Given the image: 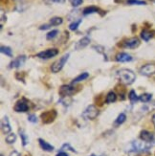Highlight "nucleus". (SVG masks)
Returning a JSON list of instances; mask_svg holds the SVG:
<instances>
[{"mask_svg":"<svg viewBox=\"0 0 155 156\" xmlns=\"http://www.w3.org/2000/svg\"><path fill=\"white\" fill-rule=\"evenodd\" d=\"M118 77L123 83L127 85L133 83V81L136 79L134 72L129 69H121L120 71H118Z\"/></svg>","mask_w":155,"mask_h":156,"instance_id":"f257e3e1","label":"nucleus"},{"mask_svg":"<svg viewBox=\"0 0 155 156\" xmlns=\"http://www.w3.org/2000/svg\"><path fill=\"white\" fill-rule=\"evenodd\" d=\"M69 56H70L69 54H65V55L62 56L59 59L56 60V62H54L52 64V66H51V71L53 73H58V72H59L60 70L63 68L64 64L67 62V60H68V58H69Z\"/></svg>","mask_w":155,"mask_h":156,"instance_id":"f03ea898","label":"nucleus"},{"mask_svg":"<svg viewBox=\"0 0 155 156\" xmlns=\"http://www.w3.org/2000/svg\"><path fill=\"white\" fill-rule=\"evenodd\" d=\"M98 114H99L98 108L95 105H91L84 110V112L83 113V116L86 120H94L98 116Z\"/></svg>","mask_w":155,"mask_h":156,"instance_id":"7ed1b4c3","label":"nucleus"},{"mask_svg":"<svg viewBox=\"0 0 155 156\" xmlns=\"http://www.w3.org/2000/svg\"><path fill=\"white\" fill-rule=\"evenodd\" d=\"M58 54V50L56 48H52V49H47L45 51H42L38 54H37V57L39 58H43V59H48L51 58L56 57Z\"/></svg>","mask_w":155,"mask_h":156,"instance_id":"20e7f679","label":"nucleus"},{"mask_svg":"<svg viewBox=\"0 0 155 156\" xmlns=\"http://www.w3.org/2000/svg\"><path fill=\"white\" fill-rule=\"evenodd\" d=\"M75 92V87H73L72 84L70 85H62L59 88V95L62 96V98L68 97L70 95H72Z\"/></svg>","mask_w":155,"mask_h":156,"instance_id":"39448f33","label":"nucleus"},{"mask_svg":"<svg viewBox=\"0 0 155 156\" xmlns=\"http://www.w3.org/2000/svg\"><path fill=\"white\" fill-rule=\"evenodd\" d=\"M57 117V112L55 110L52 111H46L43 114H41V119L42 122L45 124H49L51 122H53L55 120V118Z\"/></svg>","mask_w":155,"mask_h":156,"instance_id":"423d86ee","label":"nucleus"},{"mask_svg":"<svg viewBox=\"0 0 155 156\" xmlns=\"http://www.w3.org/2000/svg\"><path fill=\"white\" fill-rule=\"evenodd\" d=\"M140 73L144 76H150L155 74V64L149 63L144 65L142 68L140 69Z\"/></svg>","mask_w":155,"mask_h":156,"instance_id":"0eeeda50","label":"nucleus"},{"mask_svg":"<svg viewBox=\"0 0 155 156\" xmlns=\"http://www.w3.org/2000/svg\"><path fill=\"white\" fill-rule=\"evenodd\" d=\"M139 45H140V40L137 37H132V38L127 39L123 44V46L125 47V48H129V49L137 48Z\"/></svg>","mask_w":155,"mask_h":156,"instance_id":"6e6552de","label":"nucleus"},{"mask_svg":"<svg viewBox=\"0 0 155 156\" xmlns=\"http://www.w3.org/2000/svg\"><path fill=\"white\" fill-rule=\"evenodd\" d=\"M25 62H26V56H19L10 63V68H18V67L22 66L25 63Z\"/></svg>","mask_w":155,"mask_h":156,"instance_id":"1a4fd4ad","label":"nucleus"},{"mask_svg":"<svg viewBox=\"0 0 155 156\" xmlns=\"http://www.w3.org/2000/svg\"><path fill=\"white\" fill-rule=\"evenodd\" d=\"M116 60L119 62H129L133 60V58L126 53H119L116 56Z\"/></svg>","mask_w":155,"mask_h":156,"instance_id":"9d476101","label":"nucleus"},{"mask_svg":"<svg viewBox=\"0 0 155 156\" xmlns=\"http://www.w3.org/2000/svg\"><path fill=\"white\" fill-rule=\"evenodd\" d=\"M140 138L142 139V141L147 142V143H151L154 140V135L147 130H142L140 134Z\"/></svg>","mask_w":155,"mask_h":156,"instance_id":"9b49d317","label":"nucleus"},{"mask_svg":"<svg viewBox=\"0 0 155 156\" xmlns=\"http://www.w3.org/2000/svg\"><path fill=\"white\" fill-rule=\"evenodd\" d=\"M1 129H2V132L4 134H8L12 130V127H11L10 123H9V119L7 116H5L1 122Z\"/></svg>","mask_w":155,"mask_h":156,"instance_id":"f8f14e48","label":"nucleus"},{"mask_svg":"<svg viewBox=\"0 0 155 156\" xmlns=\"http://www.w3.org/2000/svg\"><path fill=\"white\" fill-rule=\"evenodd\" d=\"M13 109H15V111H16V112H26V111H28L29 106L25 101H17Z\"/></svg>","mask_w":155,"mask_h":156,"instance_id":"ddd939ff","label":"nucleus"},{"mask_svg":"<svg viewBox=\"0 0 155 156\" xmlns=\"http://www.w3.org/2000/svg\"><path fill=\"white\" fill-rule=\"evenodd\" d=\"M90 43V38L87 37H83L80 40H79L78 43L76 44V50H80V49H83L85 47Z\"/></svg>","mask_w":155,"mask_h":156,"instance_id":"4468645a","label":"nucleus"},{"mask_svg":"<svg viewBox=\"0 0 155 156\" xmlns=\"http://www.w3.org/2000/svg\"><path fill=\"white\" fill-rule=\"evenodd\" d=\"M39 142V146L45 151H54V147L52 145H50L49 143H47L46 141H44L43 139H38Z\"/></svg>","mask_w":155,"mask_h":156,"instance_id":"2eb2a0df","label":"nucleus"},{"mask_svg":"<svg viewBox=\"0 0 155 156\" xmlns=\"http://www.w3.org/2000/svg\"><path fill=\"white\" fill-rule=\"evenodd\" d=\"M88 77H89V74H88V73H86V72H85V73H83V74H80V75H79L77 78H75V79H74V80L71 81V84H72V85L76 84V83H79V81H83V80H86Z\"/></svg>","mask_w":155,"mask_h":156,"instance_id":"dca6fc26","label":"nucleus"},{"mask_svg":"<svg viewBox=\"0 0 155 156\" xmlns=\"http://www.w3.org/2000/svg\"><path fill=\"white\" fill-rule=\"evenodd\" d=\"M98 12H99V9L97 8V7L90 6V7H86V8H84L83 11V13L84 16H88V15H91V13H95Z\"/></svg>","mask_w":155,"mask_h":156,"instance_id":"f3484780","label":"nucleus"},{"mask_svg":"<svg viewBox=\"0 0 155 156\" xmlns=\"http://www.w3.org/2000/svg\"><path fill=\"white\" fill-rule=\"evenodd\" d=\"M117 100V95L115 94V92L110 91L108 94L106 95V98H105V103L106 104H111L114 103Z\"/></svg>","mask_w":155,"mask_h":156,"instance_id":"a211bd4d","label":"nucleus"},{"mask_svg":"<svg viewBox=\"0 0 155 156\" xmlns=\"http://www.w3.org/2000/svg\"><path fill=\"white\" fill-rule=\"evenodd\" d=\"M153 37V33L149 30H143L141 33V37H142L145 41H149V40Z\"/></svg>","mask_w":155,"mask_h":156,"instance_id":"6ab92c4d","label":"nucleus"},{"mask_svg":"<svg viewBox=\"0 0 155 156\" xmlns=\"http://www.w3.org/2000/svg\"><path fill=\"white\" fill-rule=\"evenodd\" d=\"M63 20L62 17H58V16H55L50 19V25L51 26H58L60 24H62Z\"/></svg>","mask_w":155,"mask_h":156,"instance_id":"aec40b11","label":"nucleus"},{"mask_svg":"<svg viewBox=\"0 0 155 156\" xmlns=\"http://www.w3.org/2000/svg\"><path fill=\"white\" fill-rule=\"evenodd\" d=\"M0 51H1L2 54H5L6 56H8L10 58L12 57V51L10 47L8 46H1V48H0Z\"/></svg>","mask_w":155,"mask_h":156,"instance_id":"412c9836","label":"nucleus"},{"mask_svg":"<svg viewBox=\"0 0 155 156\" xmlns=\"http://www.w3.org/2000/svg\"><path fill=\"white\" fill-rule=\"evenodd\" d=\"M152 98V95L150 94V93H145L143 95H141V96L139 97V100L141 101H143V103H149V101L151 100Z\"/></svg>","mask_w":155,"mask_h":156,"instance_id":"4be33fe9","label":"nucleus"},{"mask_svg":"<svg viewBox=\"0 0 155 156\" xmlns=\"http://www.w3.org/2000/svg\"><path fill=\"white\" fill-rule=\"evenodd\" d=\"M125 120H126L125 114V113H121V114L119 115V116H118V118L116 119L115 124H116V125H122V124L125 123Z\"/></svg>","mask_w":155,"mask_h":156,"instance_id":"5701e85b","label":"nucleus"},{"mask_svg":"<svg viewBox=\"0 0 155 156\" xmlns=\"http://www.w3.org/2000/svg\"><path fill=\"white\" fill-rule=\"evenodd\" d=\"M129 99L130 100V101H131L132 104H134V103H136V101L139 100V97L137 96V94L135 93V91L131 90L129 92Z\"/></svg>","mask_w":155,"mask_h":156,"instance_id":"b1692460","label":"nucleus"},{"mask_svg":"<svg viewBox=\"0 0 155 156\" xmlns=\"http://www.w3.org/2000/svg\"><path fill=\"white\" fill-rule=\"evenodd\" d=\"M19 134H20V137H21V140H22V145H23V147H25L27 144H28V141H29L28 136H27L22 129H19Z\"/></svg>","mask_w":155,"mask_h":156,"instance_id":"393cba45","label":"nucleus"},{"mask_svg":"<svg viewBox=\"0 0 155 156\" xmlns=\"http://www.w3.org/2000/svg\"><path fill=\"white\" fill-rule=\"evenodd\" d=\"M80 23H82V19H78L77 21H74L69 25V29L71 31H76L79 28V26Z\"/></svg>","mask_w":155,"mask_h":156,"instance_id":"a878e982","label":"nucleus"},{"mask_svg":"<svg viewBox=\"0 0 155 156\" xmlns=\"http://www.w3.org/2000/svg\"><path fill=\"white\" fill-rule=\"evenodd\" d=\"M16 140V135L15 133H10L8 136L6 137V142L8 144H12V143H15Z\"/></svg>","mask_w":155,"mask_h":156,"instance_id":"bb28decb","label":"nucleus"},{"mask_svg":"<svg viewBox=\"0 0 155 156\" xmlns=\"http://www.w3.org/2000/svg\"><path fill=\"white\" fill-rule=\"evenodd\" d=\"M58 34V30H52L51 32H49L48 34L46 35V38L48 40H51L53 38H55Z\"/></svg>","mask_w":155,"mask_h":156,"instance_id":"cd10ccee","label":"nucleus"},{"mask_svg":"<svg viewBox=\"0 0 155 156\" xmlns=\"http://www.w3.org/2000/svg\"><path fill=\"white\" fill-rule=\"evenodd\" d=\"M126 3L129 5H146V4L143 0H127Z\"/></svg>","mask_w":155,"mask_h":156,"instance_id":"c85d7f7f","label":"nucleus"},{"mask_svg":"<svg viewBox=\"0 0 155 156\" xmlns=\"http://www.w3.org/2000/svg\"><path fill=\"white\" fill-rule=\"evenodd\" d=\"M69 2L73 7H79V5H82L83 0H69Z\"/></svg>","mask_w":155,"mask_h":156,"instance_id":"c756f323","label":"nucleus"},{"mask_svg":"<svg viewBox=\"0 0 155 156\" xmlns=\"http://www.w3.org/2000/svg\"><path fill=\"white\" fill-rule=\"evenodd\" d=\"M64 148H65V150H70V151H73V152H77L75 150H74L73 147H70V145H69V144H64V145L62 146V150H64Z\"/></svg>","mask_w":155,"mask_h":156,"instance_id":"7c9ffc66","label":"nucleus"},{"mask_svg":"<svg viewBox=\"0 0 155 156\" xmlns=\"http://www.w3.org/2000/svg\"><path fill=\"white\" fill-rule=\"evenodd\" d=\"M28 120H29V122H31V123H37V118L36 117V115H30V116L28 117Z\"/></svg>","mask_w":155,"mask_h":156,"instance_id":"2f4dec72","label":"nucleus"},{"mask_svg":"<svg viewBox=\"0 0 155 156\" xmlns=\"http://www.w3.org/2000/svg\"><path fill=\"white\" fill-rule=\"evenodd\" d=\"M10 156H21V155H20V153H19L18 151H12L11 152Z\"/></svg>","mask_w":155,"mask_h":156,"instance_id":"473e14b6","label":"nucleus"},{"mask_svg":"<svg viewBox=\"0 0 155 156\" xmlns=\"http://www.w3.org/2000/svg\"><path fill=\"white\" fill-rule=\"evenodd\" d=\"M51 27V25L49 24V25H42V26H40L39 27V29L40 30H46V29H49Z\"/></svg>","mask_w":155,"mask_h":156,"instance_id":"72a5a7b5","label":"nucleus"},{"mask_svg":"<svg viewBox=\"0 0 155 156\" xmlns=\"http://www.w3.org/2000/svg\"><path fill=\"white\" fill-rule=\"evenodd\" d=\"M56 156H69L68 154H67L66 152H63V151H59Z\"/></svg>","mask_w":155,"mask_h":156,"instance_id":"f704fd0d","label":"nucleus"},{"mask_svg":"<svg viewBox=\"0 0 155 156\" xmlns=\"http://www.w3.org/2000/svg\"><path fill=\"white\" fill-rule=\"evenodd\" d=\"M52 2H54V3H64L65 2V0H51Z\"/></svg>","mask_w":155,"mask_h":156,"instance_id":"c9c22d12","label":"nucleus"},{"mask_svg":"<svg viewBox=\"0 0 155 156\" xmlns=\"http://www.w3.org/2000/svg\"><path fill=\"white\" fill-rule=\"evenodd\" d=\"M152 123H153V125H154V126H155V114L152 116Z\"/></svg>","mask_w":155,"mask_h":156,"instance_id":"e433bc0d","label":"nucleus"},{"mask_svg":"<svg viewBox=\"0 0 155 156\" xmlns=\"http://www.w3.org/2000/svg\"><path fill=\"white\" fill-rule=\"evenodd\" d=\"M91 156H97V155H95V154H92Z\"/></svg>","mask_w":155,"mask_h":156,"instance_id":"4c0bfd02","label":"nucleus"},{"mask_svg":"<svg viewBox=\"0 0 155 156\" xmlns=\"http://www.w3.org/2000/svg\"><path fill=\"white\" fill-rule=\"evenodd\" d=\"M0 156H4V155H3V154H1V155H0Z\"/></svg>","mask_w":155,"mask_h":156,"instance_id":"58836bf2","label":"nucleus"}]
</instances>
